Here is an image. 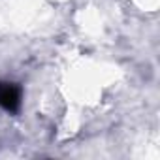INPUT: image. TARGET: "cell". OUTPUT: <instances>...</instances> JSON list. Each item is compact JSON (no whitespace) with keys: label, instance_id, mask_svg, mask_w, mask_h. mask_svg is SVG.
<instances>
[{"label":"cell","instance_id":"1","mask_svg":"<svg viewBox=\"0 0 160 160\" xmlns=\"http://www.w3.org/2000/svg\"><path fill=\"white\" fill-rule=\"evenodd\" d=\"M0 106L10 113H15L21 108V89L15 83L10 81L0 83Z\"/></svg>","mask_w":160,"mask_h":160}]
</instances>
